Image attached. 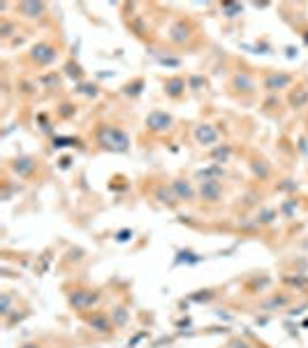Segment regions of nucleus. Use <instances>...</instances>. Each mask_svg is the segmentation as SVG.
<instances>
[{
	"label": "nucleus",
	"instance_id": "1",
	"mask_svg": "<svg viewBox=\"0 0 308 348\" xmlns=\"http://www.w3.org/2000/svg\"><path fill=\"white\" fill-rule=\"evenodd\" d=\"M107 135H109V139H102L100 137V142L105 144V147L109 149H118V151H123V149H128V137H125V133L123 130H116V128H102Z\"/></svg>",
	"mask_w": 308,
	"mask_h": 348
},
{
	"label": "nucleus",
	"instance_id": "2",
	"mask_svg": "<svg viewBox=\"0 0 308 348\" xmlns=\"http://www.w3.org/2000/svg\"><path fill=\"white\" fill-rule=\"evenodd\" d=\"M146 126H149L151 130H155V133H160V130H167V128L171 126V116L165 114V112H153V114L146 118Z\"/></svg>",
	"mask_w": 308,
	"mask_h": 348
},
{
	"label": "nucleus",
	"instance_id": "3",
	"mask_svg": "<svg viewBox=\"0 0 308 348\" xmlns=\"http://www.w3.org/2000/svg\"><path fill=\"white\" fill-rule=\"evenodd\" d=\"M216 137H218V133H216L211 126H200L197 128V139H200L202 144H213Z\"/></svg>",
	"mask_w": 308,
	"mask_h": 348
},
{
	"label": "nucleus",
	"instance_id": "4",
	"mask_svg": "<svg viewBox=\"0 0 308 348\" xmlns=\"http://www.w3.org/2000/svg\"><path fill=\"white\" fill-rule=\"evenodd\" d=\"M218 195H220V186H218V183H211V181H209V183L202 186V198H209L211 202H216Z\"/></svg>",
	"mask_w": 308,
	"mask_h": 348
},
{
	"label": "nucleus",
	"instance_id": "5",
	"mask_svg": "<svg viewBox=\"0 0 308 348\" xmlns=\"http://www.w3.org/2000/svg\"><path fill=\"white\" fill-rule=\"evenodd\" d=\"M287 82H290V77H285V74H283V77H271V79H269V82H266V88H274V86H285Z\"/></svg>",
	"mask_w": 308,
	"mask_h": 348
},
{
	"label": "nucleus",
	"instance_id": "6",
	"mask_svg": "<svg viewBox=\"0 0 308 348\" xmlns=\"http://www.w3.org/2000/svg\"><path fill=\"white\" fill-rule=\"evenodd\" d=\"M179 86H183V82H181V79H174V82H169V84H167V93H169V95H179V93H181Z\"/></svg>",
	"mask_w": 308,
	"mask_h": 348
}]
</instances>
